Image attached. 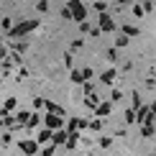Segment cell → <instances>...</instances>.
<instances>
[{
    "label": "cell",
    "mask_w": 156,
    "mask_h": 156,
    "mask_svg": "<svg viewBox=\"0 0 156 156\" xmlns=\"http://www.w3.org/2000/svg\"><path fill=\"white\" fill-rule=\"evenodd\" d=\"M0 28H3V31H8V34L13 31V21H10L8 16H3V18H0Z\"/></svg>",
    "instance_id": "obj_13"
},
{
    "label": "cell",
    "mask_w": 156,
    "mask_h": 156,
    "mask_svg": "<svg viewBox=\"0 0 156 156\" xmlns=\"http://www.w3.org/2000/svg\"><path fill=\"white\" fill-rule=\"evenodd\" d=\"M3 77H5V74H3V72H0V82H3Z\"/></svg>",
    "instance_id": "obj_34"
},
{
    "label": "cell",
    "mask_w": 156,
    "mask_h": 156,
    "mask_svg": "<svg viewBox=\"0 0 156 156\" xmlns=\"http://www.w3.org/2000/svg\"><path fill=\"white\" fill-rule=\"evenodd\" d=\"M28 118H31L28 110H18V113H16V123H18V126H26V123H28Z\"/></svg>",
    "instance_id": "obj_8"
},
{
    "label": "cell",
    "mask_w": 156,
    "mask_h": 156,
    "mask_svg": "<svg viewBox=\"0 0 156 156\" xmlns=\"http://www.w3.org/2000/svg\"><path fill=\"white\" fill-rule=\"evenodd\" d=\"M84 105H87V108H100V97H97V95H87V97H84Z\"/></svg>",
    "instance_id": "obj_10"
},
{
    "label": "cell",
    "mask_w": 156,
    "mask_h": 156,
    "mask_svg": "<svg viewBox=\"0 0 156 156\" xmlns=\"http://www.w3.org/2000/svg\"><path fill=\"white\" fill-rule=\"evenodd\" d=\"M44 102H46V97H34V108H36V110H41Z\"/></svg>",
    "instance_id": "obj_21"
},
{
    "label": "cell",
    "mask_w": 156,
    "mask_h": 156,
    "mask_svg": "<svg viewBox=\"0 0 156 156\" xmlns=\"http://www.w3.org/2000/svg\"><path fill=\"white\" fill-rule=\"evenodd\" d=\"M38 28V21H36V18H31V21H21V23H18V26H13V31H10V38H13V41H18V38H23L26 34H31V31H36Z\"/></svg>",
    "instance_id": "obj_1"
},
{
    "label": "cell",
    "mask_w": 156,
    "mask_h": 156,
    "mask_svg": "<svg viewBox=\"0 0 156 156\" xmlns=\"http://www.w3.org/2000/svg\"><path fill=\"white\" fill-rule=\"evenodd\" d=\"M67 8L72 10V21H80V23H84V21H87V8H84V3H82V0H69V3H67Z\"/></svg>",
    "instance_id": "obj_3"
},
{
    "label": "cell",
    "mask_w": 156,
    "mask_h": 156,
    "mask_svg": "<svg viewBox=\"0 0 156 156\" xmlns=\"http://www.w3.org/2000/svg\"><path fill=\"white\" fill-rule=\"evenodd\" d=\"M36 10H38V13H49V0H38V3H36Z\"/></svg>",
    "instance_id": "obj_17"
},
{
    "label": "cell",
    "mask_w": 156,
    "mask_h": 156,
    "mask_svg": "<svg viewBox=\"0 0 156 156\" xmlns=\"http://www.w3.org/2000/svg\"><path fill=\"white\" fill-rule=\"evenodd\" d=\"M110 113V102H100V108H97V115H108Z\"/></svg>",
    "instance_id": "obj_18"
},
{
    "label": "cell",
    "mask_w": 156,
    "mask_h": 156,
    "mask_svg": "<svg viewBox=\"0 0 156 156\" xmlns=\"http://www.w3.org/2000/svg\"><path fill=\"white\" fill-rule=\"evenodd\" d=\"M110 141H113V138H105V136H102V138H100V146H102V148H108V146H110Z\"/></svg>",
    "instance_id": "obj_31"
},
{
    "label": "cell",
    "mask_w": 156,
    "mask_h": 156,
    "mask_svg": "<svg viewBox=\"0 0 156 156\" xmlns=\"http://www.w3.org/2000/svg\"><path fill=\"white\" fill-rule=\"evenodd\" d=\"M123 34H128V36H136V34H138V28H136V26H123Z\"/></svg>",
    "instance_id": "obj_19"
},
{
    "label": "cell",
    "mask_w": 156,
    "mask_h": 156,
    "mask_svg": "<svg viewBox=\"0 0 156 156\" xmlns=\"http://www.w3.org/2000/svg\"><path fill=\"white\" fill-rule=\"evenodd\" d=\"M0 141H3V146H8L10 141H13V136H10V133H3V138H0Z\"/></svg>",
    "instance_id": "obj_28"
},
{
    "label": "cell",
    "mask_w": 156,
    "mask_h": 156,
    "mask_svg": "<svg viewBox=\"0 0 156 156\" xmlns=\"http://www.w3.org/2000/svg\"><path fill=\"white\" fill-rule=\"evenodd\" d=\"M100 80H102V84H113V80H115V69H105V72L100 74Z\"/></svg>",
    "instance_id": "obj_9"
},
{
    "label": "cell",
    "mask_w": 156,
    "mask_h": 156,
    "mask_svg": "<svg viewBox=\"0 0 156 156\" xmlns=\"http://www.w3.org/2000/svg\"><path fill=\"white\" fill-rule=\"evenodd\" d=\"M0 46H3V36H0Z\"/></svg>",
    "instance_id": "obj_35"
},
{
    "label": "cell",
    "mask_w": 156,
    "mask_h": 156,
    "mask_svg": "<svg viewBox=\"0 0 156 156\" xmlns=\"http://www.w3.org/2000/svg\"><path fill=\"white\" fill-rule=\"evenodd\" d=\"M80 138H82L80 133H69V141H67V146H64V148H67V151H69V148H74V146H77V141H80Z\"/></svg>",
    "instance_id": "obj_14"
},
{
    "label": "cell",
    "mask_w": 156,
    "mask_h": 156,
    "mask_svg": "<svg viewBox=\"0 0 156 156\" xmlns=\"http://www.w3.org/2000/svg\"><path fill=\"white\" fill-rule=\"evenodd\" d=\"M126 44H128V36H126V34H123V36H118V41H115V46H126Z\"/></svg>",
    "instance_id": "obj_23"
},
{
    "label": "cell",
    "mask_w": 156,
    "mask_h": 156,
    "mask_svg": "<svg viewBox=\"0 0 156 156\" xmlns=\"http://www.w3.org/2000/svg\"><path fill=\"white\" fill-rule=\"evenodd\" d=\"M64 67H72V54H64Z\"/></svg>",
    "instance_id": "obj_32"
},
{
    "label": "cell",
    "mask_w": 156,
    "mask_h": 156,
    "mask_svg": "<svg viewBox=\"0 0 156 156\" xmlns=\"http://www.w3.org/2000/svg\"><path fill=\"white\" fill-rule=\"evenodd\" d=\"M41 126V115L38 113H31V118H28V123H26V128H38Z\"/></svg>",
    "instance_id": "obj_11"
},
{
    "label": "cell",
    "mask_w": 156,
    "mask_h": 156,
    "mask_svg": "<svg viewBox=\"0 0 156 156\" xmlns=\"http://www.w3.org/2000/svg\"><path fill=\"white\" fill-rule=\"evenodd\" d=\"M80 31H82V34H90V31H92V28H90V23L84 21V23H80Z\"/></svg>",
    "instance_id": "obj_27"
},
{
    "label": "cell",
    "mask_w": 156,
    "mask_h": 156,
    "mask_svg": "<svg viewBox=\"0 0 156 156\" xmlns=\"http://www.w3.org/2000/svg\"><path fill=\"white\" fill-rule=\"evenodd\" d=\"M113 28H115L113 18H110L108 13H102V16H100V31H113Z\"/></svg>",
    "instance_id": "obj_6"
},
{
    "label": "cell",
    "mask_w": 156,
    "mask_h": 156,
    "mask_svg": "<svg viewBox=\"0 0 156 156\" xmlns=\"http://www.w3.org/2000/svg\"><path fill=\"white\" fill-rule=\"evenodd\" d=\"M105 56H108L110 62H115V59H118V54H115V49H108V54H105Z\"/></svg>",
    "instance_id": "obj_26"
},
{
    "label": "cell",
    "mask_w": 156,
    "mask_h": 156,
    "mask_svg": "<svg viewBox=\"0 0 156 156\" xmlns=\"http://www.w3.org/2000/svg\"><path fill=\"white\" fill-rule=\"evenodd\" d=\"M67 141H69V133H67V131H56L51 144H54V146H67Z\"/></svg>",
    "instance_id": "obj_7"
},
{
    "label": "cell",
    "mask_w": 156,
    "mask_h": 156,
    "mask_svg": "<svg viewBox=\"0 0 156 156\" xmlns=\"http://www.w3.org/2000/svg\"><path fill=\"white\" fill-rule=\"evenodd\" d=\"M82 77H84V82L92 80V67H84V69H82Z\"/></svg>",
    "instance_id": "obj_20"
},
{
    "label": "cell",
    "mask_w": 156,
    "mask_h": 156,
    "mask_svg": "<svg viewBox=\"0 0 156 156\" xmlns=\"http://www.w3.org/2000/svg\"><path fill=\"white\" fill-rule=\"evenodd\" d=\"M95 10H97V13H105V3H102V0H97V3H95Z\"/></svg>",
    "instance_id": "obj_25"
},
{
    "label": "cell",
    "mask_w": 156,
    "mask_h": 156,
    "mask_svg": "<svg viewBox=\"0 0 156 156\" xmlns=\"http://www.w3.org/2000/svg\"><path fill=\"white\" fill-rule=\"evenodd\" d=\"M62 16H64V18H67V21H69V18H72V10H69V8H67V5H64V8H62Z\"/></svg>",
    "instance_id": "obj_30"
},
{
    "label": "cell",
    "mask_w": 156,
    "mask_h": 156,
    "mask_svg": "<svg viewBox=\"0 0 156 156\" xmlns=\"http://www.w3.org/2000/svg\"><path fill=\"white\" fill-rule=\"evenodd\" d=\"M72 82H77V84H84V77H82V69H72Z\"/></svg>",
    "instance_id": "obj_15"
},
{
    "label": "cell",
    "mask_w": 156,
    "mask_h": 156,
    "mask_svg": "<svg viewBox=\"0 0 156 156\" xmlns=\"http://www.w3.org/2000/svg\"><path fill=\"white\" fill-rule=\"evenodd\" d=\"M64 126H67V120H64V115H54V113H46L44 115V128H49V131H64Z\"/></svg>",
    "instance_id": "obj_2"
},
{
    "label": "cell",
    "mask_w": 156,
    "mask_h": 156,
    "mask_svg": "<svg viewBox=\"0 0 156 156\" xmlns=\"http://www.w3.org/2000/svg\"><path fill=\"white\" fill-rule=\"evenodd\" d=\"M8 56H10V51H8V49H5V46H0V59H3V62H5V59H8Z\"/></svg>",
    "instance_id": "obj_24"
},
{
    "label": "cell",
    "mask_w": 156,
    "mask_h": 156,
    "mask_svg": "<svg viewBox=\"0 0 156 156\" xmlns=\"http://www.w3.org/2000/svg\"><path fill=\"white\" fill-rule=\"evenodd\" d=\"M82 46H84L82 38H74V41H72V49H82Z\"/></svg>",
    "instance_id": "obj_29"
},
{
    "label": "cell",
    "mask_w": 156,
    "mask_h": 156,
    "mask_svg": "<svg viewBox=\"0 0 156 156\" xmlns=\"http://www.w3.org/2000/svg\"><path fill=\"white\" fill-rule=\"evenodd\" d=\"M144 136H154V128L151 126H144Z\"/></svg>",
    "instance_id": "obj_33"
},
{
    "label": "cell",
    "mask_w": 156,
    "mask_h": 156,
    "mask_svg": "<svg viewBox=\"0 0 156 156\" xmlns=\"http://www.w3.org/2000/svg\"><path fill=\"white\" fill-rule=\"evenodd\" d=\"M16 105H18V100H16V97H5L3 110H5V113H10V110H16Z\"/></svg>",
    "instance_id": "obj_12"
},
{
    "label": "cell",
    "mask_w": 156,
    "mask_h": 156,
    "mask_svg": "<svg viewBox=\"0 0 156 156\" xmlns=\"http://www.w3.org/2000/svg\"><path fill=\"white\" fill-rule=\"evenodd\" d=\"M18 148L26 154V156H38L41 151H38V144H36V138H23L21 144H18Z\"/></svg>",
    "instance_id": "obj_4"
},
{
    "label": "cell",
    "mask_w": 156,
    "mask_h": 156,
    "mask_svg": "<svg viewBox=\"0 0 156 156\" xmlns=\"http://www.w3.org/2000/svg\"><path fill=\"white\" fill-rule=\"evenodd\" d=\"M54 151H56V146H54V144H49V146H44V148H41V154H38V156H54Z\"/></svg>",
    "instance_id": "obj_16"
},
{
    "label": "cell",
    "mask_w": 156,
    "mask_h": 156,
    "mask_svg": "<svg viewBox=\"0 0 156 156\" xmlns=\"http://www.w3.org/2000/svg\"><path fill=\"white\" fill-rule=\"evenodd\" d=\"M26 77H28V69H26V67H18V80H26Z\"/></svg>",
    "instance_id": "obj_22"
},
{
    "label": "cell",
    "mask_w": 156,
    "mask_h": 156,
    "mask_svg": "<svg viewBox=\"0 0 156 156\" xmlns=\"http://www.w3.org/2000/svg\"><path fill=\"white\" fill-rule=\"evenodd\" d=\"M51 141H54V131H49V128L41 126V131H38V136H36V144L38 146H49Z\"/></svg>",
    "instance_id": "obj_5"
}]
</instances>
